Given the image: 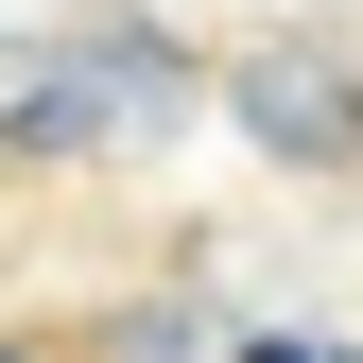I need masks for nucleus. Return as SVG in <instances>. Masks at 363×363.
Returning <instances> with one entry per match:
<instances>
[{
    "mask_svg": "<svg viewBox=\"0 0 363 363\" xmlns=\"http://www.w3.org/2000/svg\"><path fill=\"white\" fill-rule=\"evenodd\" d=\"M242 121H277V139H311V156H346V121H363V104H346V69H277V86L242 69Z\"/></svg>",
    "mask_w": 363,
    "mask_h": 363,
    "instance_id": "obj_1",
    "label": "nucleus"
},
{
    "mask_svg": "<svg viewBox=\"0 0 363 363\" xmlns=\"http://www.w3.org/2000/svg\"><path fill=\"white\" fill-rule=\"evenodd\" d=\"M0 363H69V346H52V329H0Z\"/></svg>",
    "mask_w": 363,
    "mask_h": 363,
    "instance_id": "obj_2",
    "label": "nucleus"
}]
</instances>
